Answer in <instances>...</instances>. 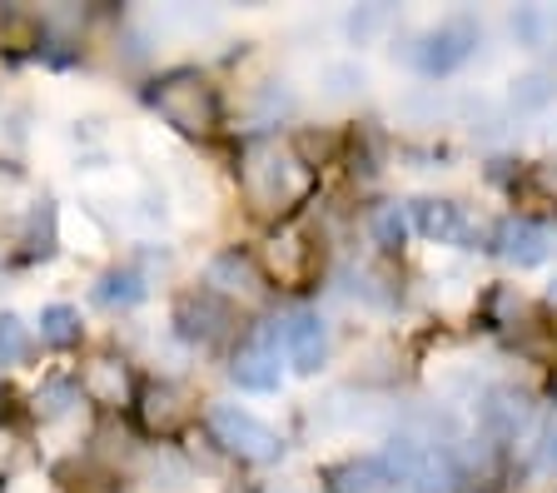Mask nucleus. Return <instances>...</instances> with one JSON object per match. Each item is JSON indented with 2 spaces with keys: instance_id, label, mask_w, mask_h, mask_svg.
I'll return each instance as SVG.
<instances>
[{
  "instance_id": "f257e3e1",
  "label": "nucleus",
  "mask_w": 557,
  "mask_h": 493,
  "mask_svg": "<svg viewBox=\"0 0 557 493\" xmlns=\"http://www.w3.org/2000/svg\"><path fill=\"white\" fill-rule=\"evenodd\" d=\"M319 170L294 150L289 135H244L234 145V185H239L244 210L264 230L304 220V210L319 195Z\"/></svg>"
},
{
  "instance_id": "f03ea898",
  "label": "nucleus",
  "mask_w": 557,
  "mask_h": 493,
  "mask_svg": "<svg viewBox=\"0 0 557 493\" xmlns=\"http://www.w3.org/2000/svg\"><path fill=\"white\" fill-rule=\"evenodd\" d=\"M394 60L423 85H443L453 75H463L483 50V15L478 11H448L429 25H413L394 40Z\"/></svg>"
},
{
  "instance_id": "7ed1b4c3",
  "label": "nucleus",
  "mask_w": 557,
  "mask_h": 493,
  "mask_svg": "<svg viewBox=\"0 0 557 493\" xmlns=\"http://www.w3.org/2000/svg\"><path fill=\"white\" fill-rule=\"evenodd\" d=\"M145 106L185 140H214L230 120L224 106V90L214 85V75L199 71V65H174V71L154 75L145 85Z\"/></svg>"
},
{
  "instance_id": "20e7f679",
  "label": "nucleus",
  "mask_w": 557,
  "mask_h": 493,
  "mask_svg": "<svg viewBox=\"0 0 557 493\" xmlns=\"http://www.w3.org/2000/svg\"><path fill=\"white\" fill-rule=\"evenodd\" d=\"M394 414H398V404L388 399V394H369V389L348 384V379L319 389V394L304 404L309 439H324V444H348V448H359L354 439H373V448H379L383 434L394 429Z\"/></svg>"
},
{
  "instance_id": "39448f33",
  "label": "nucleus",
  "mask_w": 557,
  "mask_h": 493,
  "mask_svg": "<svg viewBox=\"0 0 557 493\" xmlns=\"http://www.w3.org/2000/svg\"><path fill=\"white\" fill-rule=\"evenodd\" d=\"M199 429L209 434V444L220 448L234 464H249V469H274L289 454V439L284 429H274L269 419H259L255 409L230 399H209L205 414H199Z\"/></svg>"
},
{
  "instance_id": "423d86ee",
  "label": "nucleus",
  "mask_w": 557,
  "mask_h": 493,
  "mask_svg": "<svg viewBox=\"0 0 557 493\" xmlns=\"http://www.w3.org/2000/svg\"><path fill=\"white\" fill-rule=\"evenodd\" d=\"M498 379H503V365H493V354H483L478 344L453 340L423 365V394L438 399V404H448V409L473 414L478 399H483Z\"/></svg>"
},
{
  "instance_id": "0eeeda50",
  "label": "nucleus",
  "mask_w": 557,
  "mask_h": 493,
  "mask_svg": "<svg viewBox=\"0 0 557 493\" xmlns=\"http://www.w3.org/2000/svg\"><path fill=\"white\" fill-rule=\"evenodd\" d=\"M259 264H264L269 284L274 294H304L309 284H319L329 274V255H324V235L313 224L294 220V224H278V230H264L259 239Z\"/></svg>"
},
{
  "instance_id": "6e6552de",
  "label": "nucleus",
  "mask_w": 557,
  "mask_h": 493,
  "mask_svg": "<svg viewBox=\"0 0 557 493\" xmlns=\"http://www.w3.org/2000/svg\"><path fill=\"white\" fill-rule=\"evenodd\" d=\"M537 419H543V389L518 384L512 374H503L473 409V429L487 444H498L508 458H512V448L537 429Z\"/></svg>"
},
{
  "instance_id": "1a4fd4ad",
  "label": "nucleus",
  "mask_w": 557,
  "mask_h": 493,
  "mask_svg": "<svg viewBox=\"0 0 557 493\" xmlns=\"http://www.w3.org/2000/svg\"><path fill=\"white\" fill-rule=\"evenodd\" d=\"M129 414H135V429L150 439V444H174V439H185L199 423L205 404H199V394L185 379L150 374V379H139V394H135V409Z\"/></svg>"
},
{
  "instance_id": "9d476101",
  "label": "nucleus",
  "mask_w": 557,
  "mask_h": 493,
  "mask_svg": "<svg viewBox=\"0 0 557 493\" xmlns=\"http://www.w3.org/2000/svg\"><path fill=\"white\" fill-rule=\"evenodd\" d=\"M199 284H205L214 299L234 309V315H264L274 305V284H269L264 264H259L255 249L244 245H224L205 259V270H199Z\"/></svg>"
},
{
  "instance_id": "9b49d317",
  "label": "nucleus",
  "mask_w": 557,
  "mask_h": 493,
  "mask_svg": "<svg viewBox=\"0 0 557 493\" xmlns=\"http://www.w3.org/2000/svg\"><path fill=\"white\" fill-rule=\"evenodd\" d=\"M408 224H413V239L433 249H453V255H487V230L493 224H478L458 195H408Z\"/></svg>"
},
{
  "instance_id": "f8f14e48",
  "label": "nucleus",
  "mask_w": 557,
  "mask_h": 493,
  "mask_svg": "<svg viewBox=\"0 0 557 493\" xmlns=\"http://www.w3.org/2000/svg\"><path fill=\"white\" fill-rule=\"evenodd\" d=\"M487 255L498 259L503 270H547L557 264V220H543V214L512 210L503 220H493L487 230Z\"/></svg>"
},
{
  "instance_id": "ddd939ff",
  "label": "nucleus",
  "mask_w": 557,
  "mask_h": 493,
  "mask_svg": "<svg viewBox=\"0 0 557 493\" xmlns=\"http://www.w3.org/2000/svg\"><path fill=\"white\" fill-rule=\"evenodd\" d=\"M278 329V354H284V369L299 379H319L334 359V324L319 305H294L274 319Z\"/></svg>"
},
{
  "instance_id": "4468645a",
  "label": "nucleus",
  "mask_w": 557,
  "mask_h": 493,
  "mask_svg": "<svg viewBox=\"0 0 557 493\" xmlns=\"http://www.w3.org/2000/svg\"><path fill=\"white\" fill-rule=\"evenodd\" d=\"M244 315H234L224 299H214V294L205 289V284H189L180 299H174L170 309V329H174V340L189 344V349H220V344L239 340L249 324H239Z\"/></svg>"
},
{
  "instance_id": "2eb2a0df",
  "label": "nucleus",
  "mask_w": 557,
  "mask_h": 493,
  "mask_svg": "<svg viewBox=\"0 0 557 493\" xmlns=\"http://www.w3.org/2000/svg\"><path fill=\"white\" fill-rule=\"evenodd\" d=\"M334 289L344 294L348 305H359L363 315H398L408 299V280L404 270H398V259H344L334 274Z\"/></svg>"
},
{
  "instance_id": "dca6fc26",
  "label": "nucleus",
  "mask_w": 557,
  "mask_h": 493,
  "mask_svg": "<svg viewBox=\"0 0 557 493\" xmlns=\"http://www.w3.org/2000/svg\"><path fill=\"white\" fill-rule=\"evenodd\" d=\"M230 384L239 394H278L284 389V354H278L274 319H259L234 340L230 349Z\"/></svg>"
},
{
  "instance_id": "f3484780",
  "label": "nucleus",
  "mask_w": 557,
  "mask_h": 493,
  "mask_svg": "<svg viewBox=\"0 0 557 493\" xmlns=\"http://www.w3.org/2000/svg\"><path fill=\"white\" fill-rule=\"evenodd\" d=\"M75 379H81V394L90 409L100 414H129L135 409V394H139V374L135 365H129L125 354H90L81 369H75Z\"/></svg>"
},
{
  "instance_id": "a211bd4d",
  "label": "nucleus",
  "mask_w": 557,
  "mask_h": 493,
  "mask_svg": "<svg viewBox=\"0 0 557 493\" xmlns=\"http://www.w3.org/2000/svg\"><path fill=\"white\" fill-rule=\"evenodd\" d=\"M373 95V71L363 65L359 56H334L313 71V100L319 110H359L363 100Z\"/></svg>"
},
{
  "instance_id": "6ab92c4d",
  "label": "nucleus",
  "mask_w": 557,
  "mask_h": 493,
  "mask_svg": "<svg viewBox=\"0 0 557 493\" xmlns=\"http://www.w3.org/2000/svg\"><path fill=\"white\" fill-rule=\"evenodd\" d=\"M319 489L324 493H394L388 464L379 448H344L319 469Z\"/></svg>"
},
{
  "instance_id": "aec40b11",
  "label": "nucleus",
  "mask_w": 557,
  "mask_h": 493,
  "mask_svg": "<svg viewBox=\"0 0 557 493\" xmlns=\"http://www.w3.org/2000/svg\"><path fill=\"white\" fill-rule=\"evenodd\" d=\"M408 374V349L394 334H363L359 349H354V374L348 384L369 389V394H388L398 379Z\"/></svg>"
},
{
  "instance_id": "412c9836",
  "label": "nucleus",
  "mask_w": 557,
  "mask_h": 493,
  "mask_svg": "<svg viewBox=\"0 0 557 493\" xmlns=\"http://www.w3.org/2000/svg\"><path fill=\"white\" fill-rule=\"evenodd\" d=\"M299 110H304V95L284 75H264V81H255L249 95H244V115L255 120L249 135H278V125H289Z\"/></svg>"
},
{
  "instance_id": "4be33fe9",
  "label": "nucleus",
  "mask_w": 557,
  "mask_h": 493,
  "mask_svg": "<svg viewBox=\"0 0 557 493\" xmlns=\"http://www.w3.org/2000/svg\"><path fill=\"white\" fill-rule=\"evenodd\" d=\"M512 473L528 489H553L557 493V409L543 404V419L518 448H512Z\"/></svg>"
},
{
  "instance_id": "5701e85b",
  "label": "nucleus",
  "mask_w": 557,
  "mask_h": 493,
  "mask_svg": "<svg viewBox=\"0 0 557 493\" xmlns=\"http://www.w3.org/2000/svg\"><path fill=\"white\" fill-rule=\"evenodd\" d=\"M553 106H557V60H533V65H522L518 75H508V90H503L508 120L547 115Z\"/></svg>"
},
{
  "instance_id": "b1692460",
  "label": "nucleus",
  "mask_w": 557,
  "mask_h": 493,
  "mask_svg": "<svg viewBox=\"0 0 557 493\" xmlns=\"http://www.w3.org/2000/svg\"><path fill=\"white\" fill-rule=\"evenodd\" d=\"M503 36L522 56L553 60L557 56V5H508L503 11Z\"/></svg>"
},
{
  "instance_id": "393cba45",
  "label": "nucleus",
  "mask_w": 557,
  "mask_h": 493,
  "mask_svg": "<svg viewBox=\"0 0 557 493\" xmlns=\"http://www.w3.org/2000/svg\"><path fill=\"white\" fill-rule=\"evenodd\" d=\"M338 36H344V46L359 50V56L379 46H394L404 36V11H394V5H348L338 15Z\"/></svg>"
},
{
  "instance_id": "a878e982",
  "label": "nucleus",
  "mask_w": 557,
  "mask_h": 493,
  "mask_svg": "<svg viewBox=\"0 0 557 493\" xmlns=\"http://www.w3.org/2000/svg\"><path fill=\"white\" fill-rule=\"evenodd\" d=\"M150 289H154L150 274L139 270L135 259H120V264H110V270L90 284V299L100 309H110V315H129V309H139L150 299Z\"/></svg>"
},
{
  "instance_id": "bb28decb",
  "label": "nucleus",
  "mask_w": 557,
  "mask_h": 493,
  "mask_svg": "<svg viewBox=\"0 0 557 493\" xmlns=\"http://www.w3.org/2000/svg\"><path fill=\"white\" fill-rule=\"evenodd\" d=\"M508 195L518 205H537L543 220H557V150L518 160V180H512ZM537 210H528V214H537Z\"/></svg>"
},
{
  "instance_id": "cd10ccee",
  "label": "nucleus",
  "mask_w": 557,
  "mask_h": 493,
  "mask_svg": "<svg viewBox=\"0 0 557 493\" xmlns=\"http://www.w3.org/2000/svg\"><path fill=\"white\" fill-rule=\"evenodd\" d=\"M363 235H369L373 255L379 259H398L413 239V224H408V200H379L363 214Z\"/></svg>"
},
{
  "instance_id": "c85d7f7f",
  "label": "nucleus",
  "mask_w": 557,
  "mask_h": 493,
  "mask_svg": "<svg viewBox=\"0 0 557 493\" xmlns=\"http://www.w3.org/2000/svg\"><path fill=\"white\" fill-rule=\"evenodd\" d=\"M139 483H150L160 493H180L195 483V464L180 444H145L139 448Z\"/></svg>"
},
{
  "instance_id": "c756f323",
  "label": "nucleus",
  "mask_w": 557,
  "mask_h": 493,
  "mask_svg": "<svg viewBox=\"0 0 557 493\" xmlns=\"http://www.w3.org/2000/svg\"><path fill=\"white\" fill-rule=\"evenodd\" d=\"M35 419H40V429H60V423H75L90 404H85L81 394V379L75 374H50L46 384L35 389Z\"/></svg>"
},
{
  "instance_id": "7c9ffc66",
  "label": "nucleus",
  "mask_w": 557,
  "mask_h": 493,
  "mask_svg": "<svg viewBox=\"0 0 557 493\" xmlns=\"http://www.w3.org/2000/svg\"><path fill=\"white\" fill-rule=\"evenodd\" d=\"M35 340L46 344V349L65 354V349H81L85 340V319L75 305H46L35 315Z\"/></svg>"
},
{
  "instance_id": "2f4dec72",
  "label": "nucleus",
  "mask_w": 557,
  "mask_h": 493,
  "mask_svg": "<svg viewBox=\"0 0 557 493\" xmlns=\"http://www.w3.org/2000/svg\"><path fill=\"white\" fill-rule=\"evenodd\" d=\"M35 349V334L21 315H0V369H15L25 365Z\"/></svg>"
},
{
  "instance_id": "473e14b6",
  "label": "nucleus",
  "mask_w": 557,
  "mask_h": 493,
  "mask_svg": "<svg viewBox=\"0 0 557 493\" xmlns=\"http://www.w3.org/2000/svg\"><path fill=\"white\" fill-rule=\"evenodd\" d=\"M543 305H547V309H557V264H553V274H547V289H543Z\"/></svg>"
},
{
  "instance_id": "72a5a7b5",
  "label": "nucleus",
  "mask_w": 557,
  "mask_h": 493,
  "mask_svg": "<svg viewBox=\"0 0 557 493\" xmlns=\"http://www.w3.org/2000/svg\"><path fill=\"white\" fill-rule=\"evenodd\" d=\"M543 404H547V409H557V365H553V374H547V389H543Z\"/></svg>"
},
{
  "instance_id": "f704fd0d",
  "label": "nucleus",
  "mask_w": 557,
  "mask_h": 493,
  "mask_svg": "<svg viewBox=\"0 0 557 493\" xmlns=\"http://www.w3.org/2000/svg\"><path fill=\"white\" fill-rule=\"evenodd\" d=\"M11 399H15V394L0 384V423H11Z\"/></svg>"
}]
</instances>
